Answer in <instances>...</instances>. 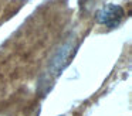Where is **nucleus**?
Here are the masks:
<instances>
[{
    "label": "nucleus",
    "instance_id": "obj_1",
    "mask_svg": "<svg viewBox=\"0 0 132 116\" xmlns=\"http://www.w3.org/2000/svg\"><path fill=\"white\" fill-rule=\"evenodd\" d=\"M123 16H125V11H123V8L121 6L109 3V4L104 6L102 8H100L97 11L95 20L100 24L106 25L108 28H114V27L119 25V23L122 21Z\"/></svg>",
    "mask_w": 132,
    "mask_h": 116
},
{
    "label": "nucleus",
    "instance_id": "obj_2",
    "mask_svg": "<svg viewBox=\"0 0 132 116\" xmlns=\"http://www.w3.org/2000/svg\"><path fill=\"white\" fill-rule=\"evenodd\" d=\"M70 52H71V44H65L61 50L57 51L55 57L53 58L51 64H50V71H51V74L54 76L58 75V74L65 68V65L68 64Z\"/></svg>",
    "mask_w": 132,
    "mask_h": 116
}]
</instances>
